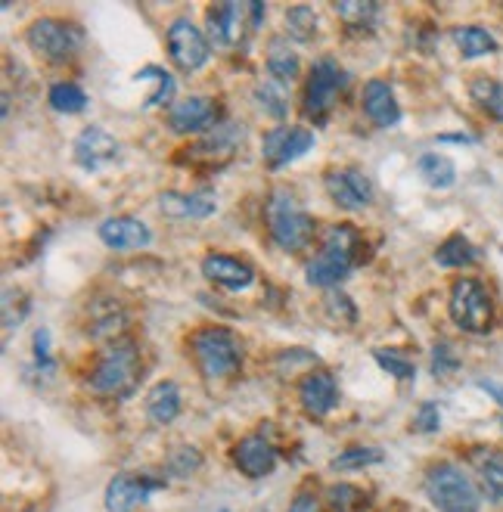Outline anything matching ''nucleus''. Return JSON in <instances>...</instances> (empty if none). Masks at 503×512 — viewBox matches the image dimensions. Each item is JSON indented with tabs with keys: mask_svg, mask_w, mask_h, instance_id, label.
Segmentation results:
<instances>
[{
	"mask_svg": "<svg viewBox=\"0 0 503 512\" xmlns=\"http://www.w3.org/2000/svg\"><path fill=\"white\" fill-rule=\"evenodd\" d=\"M28 44H32L35 53H41L50 63H66L72 59L81 47V32L72 25V22H63V19H38L28 25Z\"/></svg>",
	"mask_w": 503,
	"mask_h": 512,
	"instance_id": "obj_9",
	"label": "nucleus"
},
{
	"mask_svg": "<svg viewBox=\"0 0 503 512\" xmlns=\"http://www.w3.org/2000/svg\"><path fill=\"white\" fill-rule=\"evenodd\" d=\"M308 149H314V134L308 128L280 125L264 134V140H261V156L271 168H283L295 159H302Z\"/></svg>",
	"mask_w": 503,
	"mask_h": 512,
	"instance_id": "obj_12",
	"label": "nucleus"
},
{
	"mask_svg": "<svg viewBox=\"0 0 503 512\" xmlns=\"http://www.w3.org/2000/svg\"><path fill=\"white\" fill-rule=\"evenodd\" d=\"M28 512H41V509H28Z\"/></svg>",
	"mask_w": 503,
	"mask_h": 512,
	"instance_id": "obj_44",
	"label": "nucleus"
},
{
	"mask_svg": "<svg viewBox=\"0 0 503 512\" xmlns=\"http://www.w3.org/2000/svg\"><path fill=\"white\" fill-rule=\"evenodd\" d=\"M299 401L308 416L323 419L336 404H339V382L330 370H311L299 382Z\"/></svg>",
	"mask_w": 503,
	"mask_h": 512,
	"instance_id": "obj_16",
	"label": "nucleus"
},
{
	"mask_svg": "<svg viewBox=\"0 0 503 512\" xmlns=\"http://www.w3.org/2000/svg\"><path fill=\"white\" fill-rule=\"evenodd\" d=\"M472 469L479 472L482 481V491L488 494V500L503 503V454L494 447H476L469 454Z\"/></svg>",
	"mask_w": 503,
	"mask_h": 512,
	"instance_id": "obj_22",
	"label": "nucleus"
},
{
	"mask_svg": "<svg viewBox=\"0 0 503 512\" xmlns=\"http://www.w3.org/2000/svg\"><path fill=\"white\" fill-rule=\"evenodd\" d=\"M199 454H196V450L193 447H181V450H177V454L171 457V472L174 475H193V469H199Z\"/></svg>",
	"mask_w": 503,
	"mask_h": 512,
	"instance_id": "obj_40",
	"label": "nucleus"
},
{
	"mask_svg": "<svg viewBox=\"0 0 503 512\" xmlns=\"http://www.w3.org/2000/svg\"><path fill=\"white\" fill-rule=\"evenodd\" d=\"M100 239L109 249H115V252H134V249L150 246L153 233H150V227H146L140 218L122 215V218H106L100 224Z\"/></svg>",
	"mask_w": 503,
	"mask_h": 512,
	"instance_id": "obj_18",
	"label": "nucleus"
},
{
	"mask_svg": "<svg viewBox=\"0 0 503 512\" xmlns=\"http://www.w3.org/2000/svg\"><path fill=\"white\" fill-rule=\"evenodd\" d=\"M299 69H302V63H299V56H295V50H289L283 38H274L271 50H268V72L274 75V81L286 87L295 81Z\"/></svg>",
	"mask_w": 503,
	"mask_h": 512,
	"instance_id": "obj_25",
	"label": "nucleus"
},
{
	"mask_svg": "<svg viewBox=\"0 0 503 512\" xmlns=\"http://www.w3.org/2000/svg\"><path fill=\"white\" fill-rule=\"evenodd\" d=\"M35 364L41 370H53V357H50V333L47 329H35Z\"/></svg>",
	"mask_w": 503,
	"mask_h": 512,
	"instance_id": "obj_41",
	"label": "nucleus"
},
{
	"mask_svg": "<svg viewBox=\"0 0 503 512\" xmlns=\"http://www.w3.org/2000/svg\"><path fill=\"white\" fill-rule=\"evenodd\" d=\"M255 97H258V106L268 112V115H274V118H283L286 115V109H289V103H286V90H283V84H277V81H264V84H258L255 87Z\"/></svg>",
	"mask_w": 503,
	"mask_h": 512,
	"instance_id": "obj_34",
	"label": "nucleus"
},
{
	"mask_svg": "<svg viewBox=\"0 0 503 512\" xmlns=\"http://www.w3.org/2000/svg\"><path fill=\"white\" fill-rule=\"evenodd\" d=\"M417 168H420L426 184L435 187V190H448V187H454V180H457V165L448 156H441V153L420 156Z\"/></svg>",
	"mask_w": 503,
	"mask_h": 512,
	"instance_id": "obj_27",
	"label": "nucleus"
},
{
	"mask_svg": "<svg viewBox=\"0 0 503 512\" xmlns=\"http://www.w3.org/2000/svg\"><path fill=\"white\" fill-rule=\"evenodd\" d=\"M162 215L177 218V221H202L215 215L218 199L212 190H196V193H162L159 196Z\"/></svg>",
	"mask_w": 503,
	"mask_h": 512,
	"instance_id": "obj_19",
	"label": "nucleus"
},
{
	"mask_svg": "<svg viewBox=\"0 0 503 512\" xmlns=\"http://www.w3.org/2000/svg\"><path fill=\"white\" fill-rule=\"evenodd\" d=\"M168 128L174 134H202L218 128V106L209 97H187L168 109Z\"/></svg>",
	"mask_w": 503,
	"mask_h": 512,
	"instance_id": "obj_14",
	"label": "nucleus"
},
{
	"mask_svg": "<svg viewBox=\"0 0 503 512\" xmlns=\"http://www.w3.org/2000/svg\"><path fill=\"white\" fill-rule=\"evenodd\" d=\"M432 370H435V376H451L457 370V357H454V348L448 342L435 345V351H432Z\"/></svg>",
	"mask_w": 503,
	"mask_h": 512,
	"instance_id": "obj_38",
	"label": "nucleus"
},
{
	"mask_svg": "<svg viewBox=\"0 0 503 512\" xmlns=\"http://www.w3.org/2000/svg\"><path fill=\"white\" fill-rule=\"evenodd\" d=\"M451 320L472 336H485L494 326V301L491 292L476 280V277H460L451 286V301H448Z\"/></svg>",
	"mask_w": 503,
	"mask_h": 512,
	"instance_id": "obj_5",
	"label": "nucleus"
},
{
	"mask_svg": "<svg viewBox=\"0 0 503 512\" xmlns=\"http://www.w3.org/2000/svg\"><path fill=\"white\" fill-rule=\"evenodd\" d=\"M202 274H205V280H212L233 292L252 286V280H255V270L246 261L233 258V255H221V252H212L202 258Z\"/></svg>",
	"mask_w": 503,
	"mask_h": 512,
	"instance_id": "obj_20",
	"label": "nucleus"
},
{
	"mask_svg": "<svg viewBox=\"0 0 503 512\" xmlns=\"http://www.w3.org/2000/svg\"><path fill=\"white\" fill-rule=\"evenodd\" d=\"M373 357H376V364L386 370V373H392L395 379H413L417 376V367L410 364V360L404 357V354H398V351H386V348H376L373 351Z\"/></svg>",
	"mask_w": 503,
	"mask_h": 512,
	"instance_id": "obj_35",
	"label": "nucleus"
},
{
	"mask_svg": "<svg viewBox=\"0 0 503 512\" xmlns=\"http://www.w3.org/2000/svg\"><path fill=\"white\" fill-rule=\"evenodd\" d=\"M165 41H168L171 63L181 72H196V69H202L205 63H209V53H212L209 41H205V35L190 19H174L168 25Z\"/></svg>",
	"mask_w": 503,
	"mask_h": 512,
	"instance_id": "obj_10",
	"label": "nucleus"
},
{
	"mask_svg": "<svg viewBox=\"0 0 503 512\" xmlns=\"http://www.w3.org/2000/svg\"><path fill=\"white\" fill-rule=\"evenodd\" d=\"M476 261H479V249L472 246L463 233L448 236L445 243L438 246V252H435V264H441V267H469V264H476Z\"/></svg>",
	"mask_w": 503,
	"mask_h": 512,
	"instance_id": "obj_26",
	"label": "nucleus"
},
{
	"mask_svg": "<svg viewBox=\"0 0 503 512\" xmlns=\"http://www.w3.org/2000/svg\"><path fill=\"white\" fill-rule=\"evenodd\" d=\"M482 388H485V391H491V395H497V401L503 404V388H500V385H494V382H482Z\"/></svg>",
	"mask_w": 503,
	"mask_h": 512,
	"instance_id": "obj_43",
	"label": "nucleus"
},
{
	"mask_svg": "<svg viewBox=\"0 0 503 512\" xmlns=\"http://www.w3.org/2000/svg\"><path fill=\"white\" fill-rule=\"evenodd\" d=\"M382 460V454L379 450H373V447H348L345 454H339L336 460H333V469L339 472H345V469H364V466H370V463H379Z\"/></svg>",
	"mask_w": 503,
	"mask_h": 512,
	"instance_id": "obj_36",
	"label": "nucleus"
},
{
	"mask_svg": "<svg viewBox=\"0 0 503 512\" xmlns=\"http://www.w3.org/2000/svg\"><path fill=\"white\" fill-rule=\"evenodd\" d=\"M233 463L249 478H264L277 469V447L264 435H246L233 447Z\"/></svg>",
	"mask_w": 503,
	"mask_h": 512,
	"instance_id": "obj_17",
	"label": "nucleus"
},
{
	"mask_svg": "<svg viewBox=\"0 0 503 512\" xmlns=\"http://www.w3.org/2000/svg\"><path fill=\"white\" fill-rule=\"evenodd\" d=\"M327 311H330V317L339 320V323H354V320H358V311H354L351 298L342 295V292H330V295H327Z\"/></svg>",
	"mask_w": 503,
	"mask_h": 512,
	"instance_id": "obj_37",
	"label": "nucleus"
},
{
	"mask_svg": "<svg viewBox=\"0 0 503 512\" xmlns=\"http://www.w3.org/2000/svg\"><path fill=\"white\" fill-rule=\"evenodd\" d=\"M115 159H118V140L109 131L91 125L75 137V162L84 171H100Z\"/></svg>",
	"mask_w": 503,
	"mask_h": 512,
	"instance_id": "obj_15",
	"label": "nucleus"
},
{
	"mask_svg": "<svg viewBox=\"0 0 503 512\" xmlns=\"http://www.w3.org/2000/svg\"><path fill=\"white\" fill-rule=\"evenodd\" d=\"M336 13L351 28H370L376 22L379 7L370 4V0H342V4H336Z\"/></svg>",
	"mask_w": 503,
	"mask_h": 512,
	"instance_id": "obj_32",
	"label": "nucleus"
},
{
	"mask_svg": "<svg viewBox=\"0 0 503 512\" xmlns=\"http://www.w3.org/2000/svg\"><path fill=\"white\" fill-rule=\"evenodd\" d=\"M438 426H441V413L435 404H423L417 416H413V432H420V435H432L438 432Z\"/></svg>",
	"mask_w": 503,
	"mask_h": 512,
	"instance_id": "obj_39",
	"label": "nucleus"
},
{
	"mask_svg": "<svg viewBox=\"0 0 503 512\" xmlns=\"http://www.w3.org/2000/svg\"><path fill=\"white\" fill-rule=\"evenodd\" d=\"M289 512H320V506H317V497H314L311 491H302L299 497L292 500Z\"/></svg>",
	"mask_w": 503,
	"mask_h": 512,
	"instance_id": "obj_42",
	"label": "nucleus"
},
{
	"mask_svg": "<svg viewBox=\"0 0 503 512\" xmlns=\"http://www.w3.org/2000/svg\"><path fill=\"white\" fill-rule=\"evenodd\" d=\"M454 44L466 59H476V56H488L497 53V41L491 32H485L482 25H460L454 28Z\"/></svg>",
	"mask_w": 503,
	"mask_h": 512,
	"instance_id": "obj_24",
	"label": "nucleus"
},
{
	"mask_svg": "<svg viewBox=\"0 0 503 512\" xmlns=\"http://www.w3.org/2000/svg\"><path fill=\"white\" fill-rule=\"evenodd\" d=\"M323 187H327L330 199L345 208V212H361V208L370 205L373 199V187L370 180L358 171V168H336L323 177Z\"/></svg>",
	"mask_w": 503,
	"mask_h": 512,
	"instance_id": "obj_13",
	"label": "nucleus"
},
{
	"mask_svg": "<svg viewBox=\"0 0 503 512\" xmlns=\"http://www.w3.org/2000/svg\"><path fill=\"white\" fill-rule=\"evenodd\" d=\"M190 354L205 379H227L243 364V342L227 326H202L190 336Z\"/></svg>",
	"mask_w": 503,
	"mask_h": 512,
	"instance_id": "obj_2",
	"label": "nucleus"
},
{
	"mask_svg": "<svg viewBox=\"0 0 503 512\" xmlns=\"http://www.w3.org/2000/svg\"><path fill=\"white\" fill-rule=\"evenodd\" d=\"M209 35L218 47H236L246 32H255L264 19L261 4H215L205 10Z\"/></svg>",
	"mask_w": 503,
	"mask_h": 512,
	"instance_id": "obj_8",
	"label": "nucleus"
},
{
	"mask_svg": "<svg viewBox=\"0 0 503 512\" xmlns=\"http://www.w3.org/2000/svg\"><path fill=\"white\" fill-rule=\"evenodd\" d=\"M268 230H271L274 243L286 252L308 249L317 233L314 218L286 190H274L268 199Z\"/></svg>",
	"mask_w": 503,
	"mask_h": 512,
	"instance_id": "obj_3",
	"label": "nucleus"
},
{
	"mask_svg": "<svg viewBox=\"0 0 503 512\" xmlns=\"http://www.w3.org/2000/svg\"><path fill=\"white\" fill-rule=\"evenodd\" d=\"M137 78L156 84V87H153V94L146 97V106H162V103L171 100V94H174V78H171L165 69H159V66H146V69L137 72Z\"/></svg>",
	"mask_w": 503,
	"mask_h": 512,
	"instance_id": "obj_33",
	"label": "nucleus"
},
{
	"mask_svg": "<svg viewBox=\"0 0 503 512\" xmlns=\"http://www.w3.org/2000/svg\"><path fill=\"white\" fill-rule=\"evenodd\" d=\"M426 494L438 512H479L482 497L476 485L451 463H438L426 475Z\"/></svg>",
	"mask_w": 503,
	"mask_h": 512,
	"instance_id": "obj_6",
	"label": "nucleus"
},
{
	"mask_svg": "<svg viewBox=\"0 0 503 512\" xmlns=\"http://www.w3.org/2000/svg\"><path fill=\"white\" fill-rule=\"evenodd\" d=\"M165 488V478L153 472H122L106 485V509L109 512H134L146 503L153 491Z\"/></svg>",
	"mask_w": 503,
	"mask_h": 512,
	"instance_id": "obj_11",
	"label": "nucleus"
},
{
	"mask_svg": "<svg viewBox=\"0 0 503 512\" xmlns=\"http://www.w3.org/2000/svg\"><path fill=\"white\" fill-rule=\"evenodd\" d=\"M469 97L476 100V106H479L482 112H488L491 118L503 122V84H500V81H494V78H488V75L476 78V81L469 84Z\"/></svg>",
	"mask_w": 503,
	"mask_h": 512,
	"instance_id": "obj_28",
	"label": "nucleus"
},
{
	"mask_svg": "<svg viewBox=\"0 0 503 512\" xmlns=\"http://www.w3.org/2000/svg\"><path fill=\"white\" fill-rule=\"evenodd\" d=\"M47 100L56 112H66V115H75V112H84L87 106V94L75 84V81H56L50 90H47Z\"/></svg>",
	"mask_w": 503,
	"mask_h": 512,
	"instance_id": "obj_29",
	"label": "nucleus"
},
{
	"mask_svg": "<svg viewBox=\"0 0 503 512\" xmlns=\"http://www.w3.org/2000/svg\"><path fill=\"white\" fill-rule=\"evenodd\" d=\"M286 35L295 41H311L317 35V13L311 7H289L286 10Z\"/></svg>",
	"mask_w": 503,
	"mask_h": 512,
	"instance_id": "obj_31",
	"label": "nucleus"
},
{
	"mask_svg": "<svg viewBox=\"0 0 503 512\" xmlns=\"http://www.w3.org/2000/svg\"><path fill=\"white\" fill-rule=\"evenodd\" d=\"M364 255V239L361 233L348 224H333L320 236V252L308 264V283L311 286H336L342 283L354 264Z\"/></svg>",
	"mask_w": 503,
	"mask_h": 512,
	"instance_id": "obj_1",
	"label": "nucleus"
},
{
	"mask_svg": "<svg viewBox=\"0 0 503 512\" xmlns=\"http://www.w3.org/2000/svg\"><path fill=\"white\" fill-rule=\"evenodd\" d=\"M348 84V75L345 69L336 63V59H317L311 75H308V84H305V115L314 118V122H327L330 109L336 106L339 100V90Z\"/></svg>",
	"mask_w": 503,
	"mask_h": 512,
	"instance_id": "obj_7",
	"label": "nucleus"
},
{
	"mask_svg": "<svg viewBox=\"0 0 503 512\" xmlns=\"http://www.w3.org/2000/svg\"><path fill=\"white\" fill-rule=\"evenodd\" d=\"M327 509L330 512H364L367 509V494L354 485H333L327 488Z\"/></svg>",
	"mask_w": 503,
	"mask_h": 512,
	"instance_id": "obj_30",
	"label": "nucleus"
},
{
	"mask_svg": "<svg viewBox=\"0 0 503 512\" xmlns=\"http://www.w3.org/2000/svg\"><path fill=\"white\" fill-rule=\"evenodd\" d=\"M361 103H364V112L373 125L379 128H395L401 122V106L395 100V90L389 81H367L364 84V94H361Z\"/></svg>",
	"mask_w": 503,
	"mask_h": 512,
	"instance_id": "obj_21",
	"label": "nucleus"
},
{
	"mask_svg": "<svg viewBox=\"0 0 503 512\" xmlns=\"http://www.w3.org/2000/svg\"><path fill=\"white\" fill-rule=\"evenodd\" d=\"M140 382V351L131 342H115L103 351L91 373V388L100 395L125 398Z\"/></svg>",
	"mask_w": 503,
	"mask_h": 512,
	"instance_id": "obj_4",
	"label": "nucleus"
},
{
	"mask_svg": "<svg viewBox=\"0 0 503 512\" xmlns=\"http://www.w3.org/2000/svg\"><path fill=\"white\" fill-rule=\"evenodd\" d=\"M146 413L156 426H168L177 419L181 413V388L174 382H159L150 388V395H146Z\"/></svg>",
	"mask_w": 503,
	"mask_h": 512,
	"instance_id": "obj_23",
	"label": "nucleus"
}]
</instances>
